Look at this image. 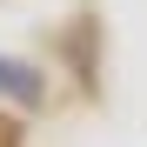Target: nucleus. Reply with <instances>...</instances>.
<instances>
[{
  "instance_id": "1",
  "label": "nucleus",
  "mask_w": 147,
  "mask_h": 147,
  "mask_svg": "<svg viewBox=\"0 0 147 147\" xmlns=\"http://www.w3.org/2000/svg\"><path fill=\"white\" fill-rule=\"evenodd\" d=\"M0 94H13V100H40V74L20 67V60H0Z\"/></svg>"
}]
</instances>
